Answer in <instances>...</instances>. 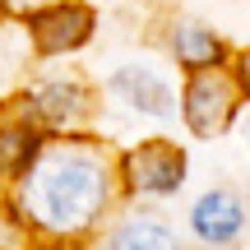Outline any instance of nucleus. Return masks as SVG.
<instances>
[{"label": "nucleus", "instance_id": "10", "mask_svg": "<svg viewBox=\"0 0 250 250\" xmlns=\"http://www.w3.org/2000/svg\"><path fill=\"white\" fill-rule=\"evenodd\" d=\"M171 51H176V61L186 65V70H208V65L223 61V42H218L208 28H199V23H176Z\"/></svg>", "mask_w": 250, "mask_h": 250}, {"label": "nucleus", "instance_id": "7", "mask_svg": "<svg viewBox=\"0 0 250 250\" xmlns=\"http://www.w3.org/2000/svg\"><path fill=\"white\" fill-rule=\"evenodd\" d=\"M190 227L199 232V241L227 246V241H236V232L246 227V213H241V204H236V195L208 190V195L195 204V213H190Z\"/></svg>", "mask_w": 250, "mask_h": 250}, {"label": "nucleus", "instance_id": "9", "mask_svg": "<svg viewBox=\"0 0 250 250\" xmlns=\"http://www.w3.org/2000/svg\"><path fill=\"white\" fill-rule=\"evenodd\" d=\"M107 250H181L171 227H162L158 218H125L111 227Z\"/></svg>", "mask_w": 250, "mask_h": 250}, {"label": "nucleus", "instance_id": "11", "mask_svg": "<svg viewBox=\"0 0 250 250\" xmlns=\"http://www.w3.org/2000/svg\"><path fill=\"white\" fill-rule=\"evenodd\" d=\"M46 5H56V0H0V14H9V19H33V14H42Z\"/></svg>", "mask_w": 250, "mask_h": 250}, {"label": "nucleus", "instance_id": "6", "mask_svg": "<svg viewBox=\"0 0 250 250\" xmlns=\"http://www.w3.org/2000/svg\"><path fill=\"white\" fill-rule=\"evenodd\" d=\"M107 88L116 93L121 102H130L134 111H148V116H171V88H167L153 70H144V65H121V70L111 74Z\"/></svg>", "mask_w": 250, "mask_h": 250}, {"label": "nucleus", "instance_id": "5", "mask_svg": "<svg viewBox=\"0 0 250 250\" xmlns=\"http://www.w3.org/2000/svg\"><path fill=\"white\" fill-rule=\"evenodd\" d=\"M28 23H33V46L42 56H65V51H74V46H83L93 37V23H98V19H93L88 5L56 0L42 14H33Z\"/></svg>", "mask_w": 250, "mask_h": 250}, {"label": "nucleus", "instance_id": "13", "mask_svg": "<svg viewBox=\"0 0 250 250\" xmlns=\"http://www.w3.org/2000/svg\"><path fill=\"white\" fill-rule=\"evenodd\" d=\"M241 83H246V88H250V51L241 56Z\"/></svg>", "mask_w": 250, "mask_h": 250}, {"label": "nucleus", "instance_id": "2", "mask_svg": "<svg viewBox=\"0 0 250 250\" xmlns=\"http://www.w3.org/2000/svg\"><path fill=\"white\" fill-rule=\"evenodd\" d=\"M121 181L134 195H171L186 181V153L167 139H148L121 158Z\"/></svg>", "mask_w": 250, "mask_h": 250}, {"label": "nucleus", "instance_id": "8", "mask_svg": "<svg viewBox=\"0 0 250 250\" xmlns=\"http://www.w3.org/2000/svg\"><path fill=\"white\" fill-rule=\"evenodd\" d=\"M42 139H46V134H42V125L28 116L23 107H19L14 116H0V171L14 181L19 171H23L28 162L37 158Z\"/></svg>", "mask_w": 250, "mask_h": 250}, {"label": "nucleus", "instance_id": "3", "mask_svg": "<svg viewBox=\"0 0 250 250\" xmlns=\"http://www.w3.org/2000/svg\"><path fill=\"white\" fill-rule=\"evenodd\" d=\"M19 107L42 125V130H74V125L88 116V88L74 74H51V79L28 83Z\"/></svg>", "mask_w": 250, "mask_h": 250}, {"label": "nucleus", "instance_id": "4", "mask_svg": "<svg viewBox=\"0 0 250 250\" xmlns=\"http://www.w3.org/2000/svg\"><path fill=\"white\" fill-rule=\"evenodd\" d=\"M232 111H236V83L218 65L190 70V83H186V121H190V130L213 139V134L227 130Z\"/></svg>", "mask_w": 250, "mask_h": 250}, {"label": "nucleus", "instance_id": "12", "mask_svg": "<svg viewBox=\"0 0 250 250\" xmlns=\"http://www.w3.org/2000/svg\"><path fill=\"white\" fill-rule=\"evenodd\" d=\"M37 250H79V241H46V246H37Z\"/></svg>", "mask_w": 250, "mask_h": 250}, {"label": "nucleus", "instance_id": "14", "mask_svg": "<svg viewBox=\"0 0 250 250\" xmlns=\"http://www.w3.org/2000/svg\"><path fill=\"white\" fill-rule=\"evenodd\" d=\"M0 181H5V171H0Z\"/></svg>", "mask_w": 250, "mask_h": 250}, {"label": "nucleus", "instance_id": "1", "mask_svg": "<svg viewBox=\"0 0 250 250\" xmlns=\"http://www.w3.org/2000/svg\"><path fill=\"white\" fill-rule=\"evenodd\" d=\"M111 162L88 139H42L37 158L14 176L9 213L51 241H79L102 223L111 204Z\"/></svg>", "mask_w": 250, "mask_h": 250}]
</instances>
